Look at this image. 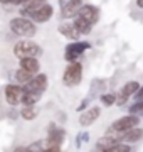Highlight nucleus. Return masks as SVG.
Returning <instances> with one entry per match:
<instances>
[{"label": "nucleus", "instance_id": "obj_1", "mask_svg": "<svg viewBox=\"0 0 143 152\" xmlns=\"http://www.w3.org/2000/svg\"><path fill=\"white\" fill-rule=\"evenodd\" d=\"M10 31L15 36H19V37H24V39H30L35 36V32H37V27H35V24H34V20H30V19H27V17H14L10 22Z\"/></svg>", "mask_w": 143, "mask_h": 152}, {"label": "nucleus", "instance_id": "obj_2", "mask_svg": "<svg viewBox=\"0 0 143 152\" xmlns=\"http://www.w3.org/2000/svg\"><path fill=\"white\" fill-rule=\"evenodd\" d=\"M14 56L19 58V59L39 58V56H42V48L37 42H34L32 39H22L14 46Z\"/></svg>", "mask_w": 143, "mask_h": 152}, {"label": "nucleus", "instance_id": "obj_3", "mask_svg": "<svg viewBox=\"0 0 143 152\" xmlns=\"http://www.w3.org/2000/svg\"><path fill=\"white\" fill-rule=\"evenodd\" d=\"M83 64L77 63V61H72L66 66V69L62 73V83L66 85L67 88H74L77 85H81L83 81Z\"/></svg>", "mask_w": 143, "mask_h": 152}, {"label": "nucleus", "instance_id": "obj_4", "mask_svg": "<svg viewBox=\"0 0 143 152\" xmlns=\"http://www.w3.org/2000/svg\"><path fill=\"white\" fill-rule=\"evenodd\" d=\"M47 137L44 139V145L46 149H61L66 142V130L64 129H57L56 124H49V129H47Z\"/></svg>", "mask_w": 143, "mask_h": 152}, {"label": "nucleus", "instance_id": "obj_5", "mask_svg": "<svg viewBox=\"0 0 143 152\" xmlns=\"http://www.w3.org/2000/svg\"><path fill=\"white\" fill-rule=\"evenodd\" d=\"M91 49V42L88 41H72L71 44H67L66 49H64V59L67 63H72V61H77L81 56Z\"/></svg>", "mask_w": 143, "mask_h": 152}, {"label": "nucleus", "instance_id": "obj_6", "mask_svg": "<svg viewBox=\"0 0 143 152\" xmlns=\"http://www.w3.org/2000/svg\"><path fill=\"white\" fill-rule=\"evenodd\" d=\"M140 125V115H135V113H128L125 117H121V118L115 120L113 124H111L110 130L108 134H113V132H126L130 129H135Z\"/></svg>", "mask_w": 143, "mask_h": 152}, {"label": "nucleus", "instance_id": "obj_7", "mask_svg": "<svg viewBox=\"0 0 143 152\" xmlns=\"http://www.w3.org/2000/svg\"><path fill=\"white\" fill-rule=\"evenodd\" d=\"M61 7V17L62 19H74L79 14L81 7H83V0H59Z\"/></svg>", "mask_w": 143, "mask_h": 152}, {"label": "nucleus", "instance_id": "obj_8", "mask_svg": "<svg viewBox=\"0 0 143 152\" xmlns=\"http://www.w3.org/2000/svg\"><path fill=\"white\" fill-rule=\"evenodd\" d=\"M4 95H5L7 103L10 107H17V105L22 103V95H24V88L20 85H15V83H9L5 88H4Z\"/></svg>", "mask_w": 143, "mask_h": 152}, {"label": "nucleus", "instance_id": "obj_9", "mask_svg": "<svg viewBox=\"0 0 143 152\" xmlns=\"http://www.w3.org/2000/svg\"><path fill=\"white\" fill-rule=\"evenodd\" d=\"M47 85H49V81H47V75L46 73H40V75H34L32 78H30V81L25 83L24 85V91H35V93H42L44 95V91L47 90Z\"/></svg>", "mask_w": 143, "mask_h": 152}, {"label": "nucleus", "instance_id": "obj_10", "mask_svg": "<svg viewBox=\"0 0 143 152\" xmlns=\"http://www.w3.org/2000/svg\"><path fill=\"white\" fill-rule=\"evenodd\" d=\"M111 135H115L120 142L135 144V142H138V140H142L143 139V129L135 127V129H130V130H126V132H113Z\"/></svg>", "mask_w": 143, "mask_h": 152}, {"label": "nucleus", "instance_id": "obj_11", "mask_svg": "<svg viewBox=\"0 0 143 152\" xmlns=\"http://www.w3.org/2000/svg\"><path fill=\"white\" fill-rule=\"evenodd\" d=\"M77 15L84 17L88 22H91L93 26H96V24L99 22V17H101V10H99L98 5H93V4H83V7H81V10H79Z\"/></svg>", "mask_w": 143, "mask_h": 152}, {"label": "nucleus", "instance_id": "obj_12", "mask_svg": "<svg viewBox=\"0 0 143 152\" xmlns=\"http://www.w3.org/2000/svg\"><path fill=\"white\" fill-rule=\"evenodd\" d=\"M52 15H54V9H52V5H51V4H44L39 10H35L32 14L30 20L37 22V24H46V22H49L51 19H52Z\"/></svg>", "mask_w": 143, "mask_h": 152}, {"label": "nucleus", "instance_id": "obj_13", "mask_svg": "<svg viewBox=\"0 0 143 152\" xmlns=\"http://www.w3.org/2000/svg\"><path fill=\"white\" fill-rule=\"evenodd\" d=\"M99 115H101V108L99 107H89L88 110H84L83 113H81L79 125L81 127H89V125H93L99 118Z\"/></svg>", "mask_w": 143, "mask_h": 152}, {"label": "nucleus", "instance_id": "obj_14", "mask_svg": "<svg viewBox=\"0 0 143 152\" xmlns=\"http://www.w3.org/2000/svg\"><path fill=\"white\" fill-rule=\"evenodd\" d=\"M57 31H59V34H62L64 37L71 39V41H79L81 39V32L77 31L74 22H62V24H59Z\"/></svg>", "mask_w": 143, "mask_h": 152}, {"label": "nucleus", "instance_id": "obj_15", "mask_svg": "<svg viewBox=\"0 0 143 152\" xmlns=\"http://www.w3.org/2000/svg\"><path fill=\"white\" fill-rule=\"evenodd\" d=\"M44 4H47V0H27V2L22 5V9L19 10V14H20L22 17H27V19H30L34 12L39 10L40 7L44 5Z\"/></svg>", "mask_w": 143, "mask_h": 152}, {"label": "nucleus", "instance_id": "obj_16", "mask_svg": "<svg viewBox=\"0 0 143 152\" xmlns=\"http://www.w3.org/2000/svg\"><path fill=\"white\" fill-rule=\"evenodd\" d=\"M108 88V81L103 80V78H94L91 85H89V96L91 98H96L98 95H103Z\"/></svg>", "mask_w": 143, "mask_h": 152}, {"label": "nucleus", "instance_id": "obj_17", "mask_svg": "<svg viewBox=\"0 0 143 152\" xmlns=\"http://www.w3.org/2000/svg\"><path fill=\"white\" fill-rule=\"evenodd\" d=\"M20 68L25 71H29L30 75H37L39 71H40V61H39V58H24V59H20Z\"/></svg>", "mask_w": 143, "mask_h": 152}, {"label": "nucleus", "instance_id": "obj_18", "mask_svg": "<svg viewBox=\"0 0 143 152\" xmlns=\"http://www.w3.org/2000/svg\"><path fill=\"white\" fill-rule=\"evenodd\" d=\"M116 142H120V140H118L115 135L106 134V135L99 137L98 140H96V149H98V151H101V152H106V151H110V149L115 145Z\"/></svg>", "mask_w": 143, "mask_h": 152}, {"label": "nucleus", "instance_id": "obj_19", "mask_svg": "<svg viewBox=\"0 0 143 152\" xmlns=\"http://www.w3.org/2000/svg\"><path fill=\"white\" fill-rule=\"evenodd\" d=\"M34 75H30L29 71L22 69V68H19L17 71H14L12 73V83H15V85H20V86H24L25 83L30 81V78H32Z\"/></svg>", "mask_w": 143, "mask_h": 152}, {"label": "nucleus", "instance_id": "obj_20", "mask_svg": "<svg viewBox=\"0 0 143 152\" xmlns=\"http://www.w3.org/2000/svg\"><path fill=\"white\" fill-rule=\"evenodd\" d=\"M72 22H74V26L77 27V31L81 32V36H88V34L93 31V27H94L91 22H88L84 17H81V15H76Z\"/></svg>", "mask_w": 143, "mask_h": 152}, {"label": "nucleus", "instance_id": "obj_21", "mask_svg": "<svg viewBox=\"0 0 143 152\" xmlns=\"http://www.w3.org/2000/svg\"><path fill=\"white\" fill-rule=\"evenodd\" d=\"M39 115V108L35 107V105H24L22 108H20V117H22L24 120H35Z\"/></svg>", "mask_w": 143, "mask_h": 152}, {"label": "nucleus", "instance_id": "obj_22", "mask_svg": "<svg viewBox=\"0 0 143 152\" xmlns=\"http://www.w3.org/2000/svg\"><path fill=\"white\" fill-rule=\"evenodd\" d=\"M140 86H142V85H140L138 81H128V83L123 85V88L120 90V93L123 95V96H126L128 100H130V96H133V95L138 91V88H140Z\"/></svg>", "mask_w": 143, "mask_h": 152}, {"label": "nucleus", "instance_id": "obj_23", "mask_svg": "<svg viewBox=\"0 0 143 152\" xmlns=\"http://www.w3.org/2000/svg\"><path fill=\"white\" fill-rule=\"evenodd\" d=\"M40 98H42V93L24 91V95H22V105H35Z\"/></svg>", "mask_w": 143, "mask_h": 152}, {"label": "nucleus", "instance_id": "obj_24", "mask_svg": "<svg viewBox=\"0 0 143 152\" xmlns=\"http://www.w3.org/2000/svg\"><path fill=\"white\" fill-rule=\"evenodd\" d=\"M99 102L105 107H113L116 103V95L115 93H103V95H99Z\"/></svg>", "mask_w": 143, "mask_h": 152}, {"label": "nucleus", "instance_id": "obj_25", "mask_svg": "<svg viewBox=\"0 0 143 152\" xmlns=\"http://www.w3.org/2000/svg\"><path fill=\"white\" fill-rule=\"evenodd\" d=\"M88 142H89V132L84 130V132H79L76 135V147L77 149H81L83 145H86Z\"/></svg>", "mask_w": 143, "mask_h": 152}, {"label": "nucleus", "instance_id": "obj_26", "mask_svg": "<svg viewBox=\"0 0 143 152\" xmlns=\"http://www.w3.org/2000/svg\"><path fill=\"white\" fill-rule=\"evenodd\" d=\"M106 152H131V147L128 145L126 142H116L115 145Z\"/></svg>", "mask_w": 143, "mask_h": 152}, {"label": "nucleus", "instance_id": "obj_27", "mask_svg": "<svg viewBox=\"0 0 143 152\" xmlns=\"http://www.w3.org/2000/svg\"><path fill=\"white\" fill-rule=\"evenodd\" d=\"M44 149H46L44 140H35L30 145H27V152H42Z\"/></svg>", "mask_w": 143, "mask_h": 152}, {"label": "nucleus", "instance_id": "obj_28", "mask_svg": "<svg viewBox=\"0 0 143 152\" xmlns=\"http://www.w3.org/2000/svg\"><path fill=\"white\" fill-rule=\"evenodd\" d=\"M27 0H0V4L2 5H15V7H19V5H24Z\"/></svg>", "mask_w": 143, "mask_h": 152}, {"label": "nucleus", "instance_id": "obj_29", "mask_svg": "<svg viewBox=\"0 0 143 152\" xmlns=\"http://www.w3.org/2000/svg\"><path fill=\"white\" fill-rule=\"evenodd\" d=\"M91 102H93V98H91V96L88 95V96H86V98L83 100V102H81V105H79V107H77L76 110H77V112H84V110H86V108L89 107V103H91Z\"/></svg>", "mask_w": 143, "mask_h": 152}, {"label": "nucleus", "instance_id": "obj_30", "mask_svg": "<svg viewBox=\"0 0 143 152\" xmlns=\"http://www.w3.org/2000/svg\"><path fill=\"white\" fill-rule=\"evenodd\" d=\"M133 98H135V102H142V100H143V85L138 88V91L133 95Z\"/></svg>", "mask_w": 143, "mask_h": 152}, {"label": "nucleus", "instance_id": "obj_31", "mask_svg": "<svg viewBox=\"0 0 143 152\" xmlns=\"http://www.w3.org/2000/svg\"><path fill=\"white\" fill-rule=\"evenodd\" d=\"M12 152H27V147H25V145H17Z\"/></svg>", "mask_w": 143, "mask_h": 152}, {"label": "nucleus", "instance_id": "obj_32", "mask_svg": "<svg viewBox=\"0 0 143 152\" xmlns=\"http://www.w3.org/2000/svg\"><path fill=\"white\" fill-rule=\"evenodd\" d=\"M9 117H10V118H14V120H15V117H17V112H15V107H12V110H10V113H9Z\"/></svg>", "mask_w": 143, "mask_h": 152}, {"label": "nucleus", "instance_id": "obj_33", "mask_svg": "<svg viewBox=\"0 0 143 152\" xmlns=\"http://www.w3.org/2000/svg\"><path fill=\"white\" fill-rule=\"evenodd\" d=\"M42 152H64V151H61V149H44Z\"/></svg>", "mask_w": 143, "mask_h": 152}, {"label": "nucleus", "instance_id": "obj_34", "mask_svg": "<svg viewBox=\"0 0 143 152\" xmlns=\"http://www.w3.org/2000/svg\"><path fill=\"white\" fill-rule=\"evenodd\" d=\"M136 5L138 9H143V0H136Z\"/></svg>", "mask_w": 143, "mask_h": 152}, {"label": "nucleus", "instance_id": "obj_35", "mask_svg": "<svg viewBox=\"0 0 143 152\" xmlns=\"http://www.w3.org/2000/svg\"><path fill=\"white\" fill-rule=\"evenodd\" d=\"M93 152H101V151H98V149H96V151H93Z\"/></svg>", "mask_w": 143, "mask_h": 152}]
</instances>
